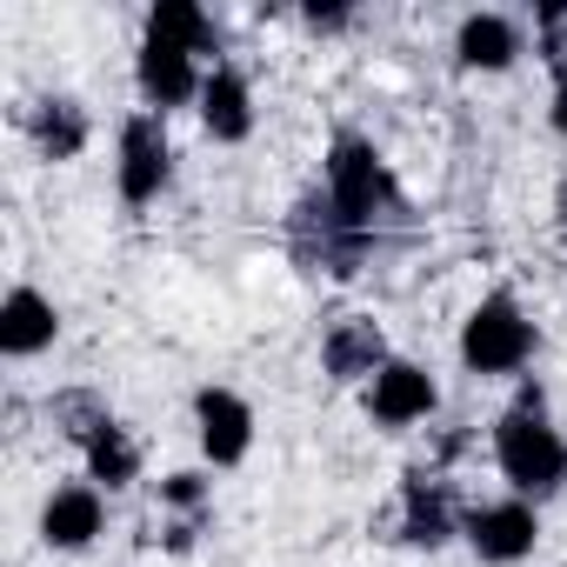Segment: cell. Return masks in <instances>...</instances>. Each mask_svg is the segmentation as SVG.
<instances>
[{"label":"cell","mask_w":567,"mask_h":567,"mask_svg":"<svg viewBox=\"0 0 567 567\" xmlns=\"http://www.w3.org/2000/svg\"><path fill=\"white\" fill-rule=\"evenodd\" d=\"M494 467L520 501H540L567 481V434L534 408H507L494 421Z\"/></svg>","instance_id":"1"},{"label":"cell","mask_w":567,"mask_h":567,"mask_svg":"<svg viewBox=\"0 0 567 567\" xmlns=\"http://www.w3.org/2000/svg\"><path fill=\"white\" fill-rule=\"evenodd\" d=\"M328 214L348 227V234H374V220L394 207V181H388V161L374 154V141L361 134H334L328 141V187H321Z\"/></svg>","instance_id":"2"},{"label":"cell","mask_w":567,"mask_h":567,"mask_svg":"<svg viewBox=\"0 0 567 567\" xmlns=\"http://www.w3.org/2000/svg\"><path fill=\"white\" fill-rule=\"evenodd\" d=\"M527 354H534V321L520 315L514 295H487V301L467 315V328H461V361H467V374L501 381V374H520Z\"/></svg>","instance_id":"3"},{"label":"cell","mask_w":567,"mask_h":567,"mask_svg":"<svg viewBox=\"0 0 567 567\" xmlns=\"http://www.w3.org/2000/svg\"><path fill=\"white\" fill-rule=\"evenodd\" d=\"M167 174H174L167 114H127V121H121V161H114L121 200H127V207H147V200H161Z\"/></svg>","instance_id":"4"},{"label":"cell","mask_w":567,"mask_h":567,"mask_svg":"<svg viewBox=\"0 0 567 567\" xmlns=\"http://www.w3.org/2000/svg\"><path fill=\"white\" fill-rule=\"evenodd\" d=\"M461 534H467V547H474L481 560L514 567V560H527V554H534V540H540V514H534V501L507 494V501L474 507V514L461 520Z\"/></svg>","instance_id":"5"},{"label":"cell","mask_w":567,"mask_h":567,"mask_svg":"<svg viewBox=\"0 0 567 567\" xmlns=\"http://www.w3.org/2000/svg\"><path fill=\"white\" fill-rule=\"evenodd\" d=\"M194 434H200V454L214 467H240L254 447V408L234 388H200L194 394Z\"/></svg>","instance_id":"6"},{"label":"cell","mask_w":567,"mask_h":567,"mask_svg":"<svg viewBox=\"0 0 567 567\" xmlns=\"http://www.w3.org/2000/svg\"><path fill=\"white\" fill-rule=\"evenodd\" d=\"M441 408V388H434V374L421 368V361H388L374 381H368V414L381 421V427H414V421H427Z\"/></svg>","instance_id":"7"},{"label":"cell","mask_w":567,"mask_h":567,"mask_svg":"<svg viewBox=\"0 0 567 567\" xmlns=\"http://www.w3.org/2000/svg\"><path fill=\"white\" fill-rule=\"evenodd\" d=\"M134 81H141V94H147V114L187 107V101H200V87H207L200 61H194L187 48H167V41H141V54H134Z\"/></svg>","instance_id":"8"},{"label":"cell","mask_w":567,"mask_h":567,"mask_svg":"<svg viewBox=\"0 0 567 567\" xmlns=\"http://www.w3.org/2000/svg\"><path fill=\"white\" fill-rule=\"evenodd\" d=\"M54 334H61V315L41 288H8V301H0V354L34 361L54 348Z\"/></svg>","instance_id":"9"},{"label":"cell","mask_w":567,"mask_h":567,"mask_svg":"<svg viewBox=\"0 0 567 567\" xmlns=\"http://www.w3.org/2000/svg\"><path fill=\"white\" fill-rule=\"evenodd\" d=\"M101 527H107V501H101V487H54L48 507H41V540L61 547V554L94 547Z\"/></svg>","instance_id":"10"},{"label":"cell","mask_w":567,"mask_h":567,"mask_svg":"<svg viewBox=\"0 0 567 567\" xmlns=\"http://www.w3.org/2000/svg\"><path fill=\"white\" fill-rule=\"evenodd\" d=\"M388 361H394V354H388V334H381L368 315L334 321V328H328V341H321V368H328L334 381H374Z\"/></svg>","instance_id":"11"},{"label":"cell","mask_w":567,"mask_h":567,"mask_svg":"<svg viewBox=\"0 0 567 567\" xmlns=\"http://www.w3.org/2000/svg\"><path fill=\"white\" fill-rule=\"evenodd\" d=\"M200 127L214 141H247L254 134V87L240 68H207V87H200Z\"/></svg>","instance_id":"12"},{"label":"cell","mask_w":567,"mask_h":567,"mask_svg":"<svg viewBox=\"0 0 567 567\" xmlns=\"http://www.w3.org/2000/svg\"><path fill=\"white\" fill-rule=\"evenodd\" d=\"M401 540L408 547H447L454 540V501L434 474H408L401 481Z\"/></svg>","instance_id":"13"},{"label":"cell","mask_w":567,"mask_h":567,"mask_svg":"<svg viewBox=\"0 0 567 567\" xmlns=\"http://www.w3.org/2000/svg\"><path fill=\"white\" fill-rule=\"evenodd\" d=\"M454 54H461V68H474V74H507V68L520 61V28H514L507 14H467V21L454 28Z\"/></svg>","instance_id":"14"},{"label":"cell","mask_w":567,"mask_h":567,"mask_svg":"<svg viewBox=\"0 0 567 567\" xmlns=\"http://www.w3.org/2000/svg\"><path fill=\"white\" fill-rule=\"evenodd\" d=\"M28 134H34V147L48 154V161H74L81 147H87V107L81 101H68V94H48V101H34L28 107Z\"/></svg>","instance_id":"15"},{"label":"cell","mask_w":567,"mask_h":567,"mask_svg":"<svg viewBox=\"0 0 567 567\" xmlns=\"http://www.w3.org/2000/svg\"><path fill=\"white\" fill-rule=\"evenodd\" d=\"M87 474H94V487H107V494L134 487V481H141V441H134L121 421H107V427L87 441Z\"/></svg>","instance_id":"16"},{"label":"cell","mask_w":567,"mask_h":567,"mask_svg":"<svg viewBox=\"0 0 567 567\" xmlns=\"http://www.w3.org/2000/svg\"><path fill=\"white\" fill-rule=\"evenodd\" d=\"M147 41H167V48H187L194 61L220 48L214 21L194 8V0H161V8H147Z\"/></svg>","instance_id":"17"},{"label":"cell","mask_w":567,"mask_h":567,"mask_svg":"<svg viewBox=\"0 0 567 567\" xmlns=\"http://www.w3.org/2000/svg\"><path fill=\"white\" fill-rule=\"evenodd\" d=\"M48 414H54V427H61V434H74L81 447H87V441H94V434L114 421V414H107L94 394H54V408H48Z\"/></svg>","instance_id":"18"},{"label":"cell","mask_w":567,"mask_h":567,"mask_svg":"<svg viewBox=\"0 0 567 567\" xmlns=\"http://www.w3.org/2000/svg\"><path fill=\"white\" fill-rule=\"evenodd\" d=\"M161 507H174V514H200V507H207V474H194V467L167 474V481H161Z\"/></svg>","instance_id":"19"},{"label":"cell","mask_w":567,"mask_h":567,"mask_svg":"<svg viewBox=\"0 0 567 567\" xmlns=\"http://www.w3.org/2000/svg\"><path fill=\"white\" fill-rule=\"evenodd\" d=\"M308 28H315V34H334V28H348V8H321V0H315V8H308Z\"/></svg>","instance_id":"20"},{"label":"cell","mask_w":567,"mask_h":567,"mask_svg":"<svg viewBox=\"0 0 567 567\" xmlns=\"http://www.w3.org/2000/svg\"><path fill=\"white\" fill-rule=\"evenodd\" d=\"M547 121H554V134L567 141V74H560V87H554V107H547Z\"/></svg>","instance_id":"21"},{"label":"cell","mask_w":567,"mask_h":567,"mask_svg":"<svg viewBox=\"0 0 567 567\" xmlns=\"http://www.w3.org/2000/svg\"><path fill=\"white\" fill-rule=\"evenodd\" d=\"M554 207H560V220H567V181H560V194H554Z\"/></svg>","instance_id":"22"}]
</instances>
